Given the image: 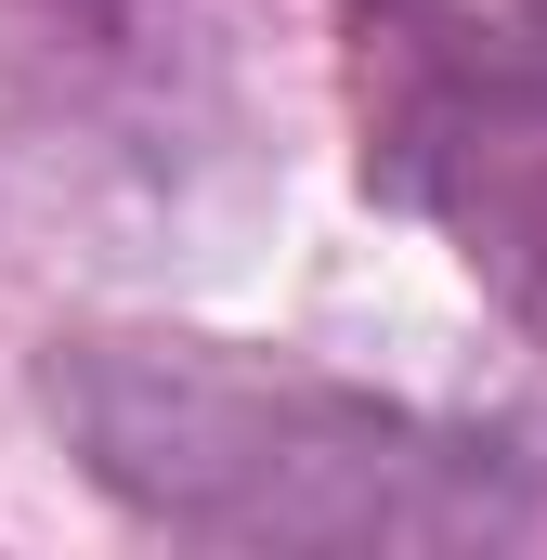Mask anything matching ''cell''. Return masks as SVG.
<instances>
[{
    "mask_svg": "<svg viewBox=\"0 0 547 560\" xmlns=\"http://www.w3.org/2000/svg\"><path fill=\"white\" fill-rule=\"evenodd\" d=\"M482 235L496 248H522V261H547V131H509V118H482Z\"/></svg>",
    "mask_w": 547,
    "mask_h": 560,
    "instance_id": "6da1fadb",
    "label": "cell"
}]
</instances>
